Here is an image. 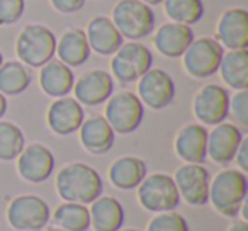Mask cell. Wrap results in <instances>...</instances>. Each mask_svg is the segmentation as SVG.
<instances>
[{"label":"cell","instance_id":"obj_34","mask_svg":"<svg viewBox=\"0 0 248 231\" xmlns=\"http://www.w3.org/2000/svg\"><path fill=\"white\" fill-rule=\"evenodd\" d=\"M49 2L62 14H75L85 7L87 0H49Z\"/></svg>","mask_w":248,"mask_h":231},{"label":"cell","instance_id":"obj_18","mask_svg":"<svg viewBox=\"0 0 248 231\" xmlns=\"http://www.w3.org/2000/svg\"><path fill=\"white\" fill-rule=\"evenodd\" d=\"M196 39L194 29L190 26L179 22H167L160 29H156L153 45L160 55L167 58H180Z\"/></svg>","mask_w":248,"mask_h":231},{"label":"cell","instance_id":"obj_25","mask_svg":"<svg viewBox=\"0 0 248 231\" xmlns=\"http://www.w3.org/2000/svg\"><path fill=\"white\" fill-rule=\"evenodd\" d=\"M146 163L138 156H121L110 165L109 180L114 187L123 190L136 189L146 177Z\"/></svg>","mask_w":248,"mask_h":231},{"label":"cell","instance_id":"obj_23","mask_svg":"<svg viewBox=\"0 0 248 231\" xmlns=\"http://www.w3.org/2000/svg\"><path fill=\"white\" fill-rule=\"evenodd\" d=\"M90 46L87 41V36L83 29L73 28L63 32L60 41H56V53L58 60L65 63L66 66H82L83 63L89 62L90 58Z\"/></svg>","mask_w":248,"mask_h":231},{"label":"cell","instance_id":"obj_9","mask_svg":"<svg viewBox=\"0 0 248 231\" xmlns=\"http://www.w3.org/2000/svg\"><path fill=\"white\" fill-rule=\"evenodd\" d=\"M224 48L214 38L194 39L184 53V68L194 78H207L219 70Z\"/></svg>","mask_w":248,"mask_h":231},{"label":"cell","instance_id":"obj_6","mask_svg":"<svg viewBox=\"0 0 248 231\" xmlns=\"http://www.w3.org/2000/svg\"><path fill=\"white\" fill-rule=\"evenodd\" d=\"M106 116L107 123L114 133L119 135H131L141 126L145 118V106L140 97L133 92H119L110 95L106 100Z\"/></svg>","mask_w":248,"mask_h":231},{"label":"cell","instance_id":"obj_4","mask_svg":"<svg viewBox=\"0 0 248 231\" xmlns=\"http://www.w3.org/2000/svg\"><path fill=\"white\" fill-rule=\"evenodd\" d=\"M116 29L126 39H143L155 29V12L141 0H121L112 9V19Z\"/></svg>","mask_w":248,"mask_h":231},{"label":"cell","instance_id":"obj_1","mask_svg":"<svg viewBox=\"0 0 248 231\" xmlns=\"http://www.w3.org/2000/svg\"><path fill=\"white\" fill-rule=\"evenodd\" d=\"M104 182L95 169L85 163H68L58 172L56 192L65 202L92 204L102 196Z\"/></svg>","mask_w":248,"mask_h":231},{"label":"cell","instance_id":"obj_38","mask_svg":"<svg viewBox=\"0 0 248 231\" xmlns=\"http://www.w3.org/2000/svg\"><path fill=\"white\" fill-rule=\"evenodd\" d=\"M141 2H145L146 5H158V4H163V0H141Z\"/></svg>","mask_w":248,"mask_h":231},{"label":"cell","instance_id":"obj_27","mask_svg":"<svg viewBox=\"0 0 248 231\" xmlns=\"http://www.w3.org/2000/svg\"><path fill=\"white\" fill-rule=\"evenodd\" d=\"M32 82L29 66L21 62H5L0 65V92L4 95H19Z\"/></svg>","mask_w":248,"mask_h":231},{"label":"cell","instance_id":"obj_32","mask_svg":"<svg viewBox=\"0 0 248 231\" xmlns=\"http://www.w3.org/2000/svg\"><path fill=\"white\" fill-rule=\"evenodd\" d=\"M26 9L24 0H0V26L16 24Z\"/></svg>","mask_w":248,"mask_h":231},{"label":"cell","instance_id":"obj_36","mask_svg":"<svg viewBox=\"0 0 248 231\" xmlns=\"http://www.w3.org/2000/svg\"><path fill=\"white\" fill-rule=\"evenodd\" d=\"M228 231H248V224L247 221H240V219H234L233 223L230 224Z\"/></svg>","mask_w":248,"mask_h":231},{"label":"cell","instance_id":"obj_31","mask_svg":"<svg viewBox=\"0 0 248 231\" xmlns=\"http://www.w3.org/2000/svg\"><path fill=\"white\" fill-rule=\"evenodd\" d=\"M146 231H189L186 217L180 216L175 211H167V213H158L148 223Z\"/></svg>","mask_w":248,"mask_h":231},{"label":"cell","instance_id":"obj_24","mask_svg":"<svg viewBox=\"0 0 248 231\" xmlns=\"http://www.w3.org/2000/svg\"><path fill=\"white\" fill-rule=\"evenodd\" d=\"M90 226L95 231H119L124 224V209L114 197L100 196L89 209Z\"/></svg>","mask_w":248,"mask_h":231},{"label":"cell","instance_id":"obj_22","mask_svg":"<svg viewBox=\"0 0 248 231\" xmlns=\"http://www.w3.org/2000/svg\"><path fill=\"white\" fill-rule=\"evenodd\" d=\"M39 85L43 92L49 97H66L75 85V75L72 68L62 63L60 60H49L41 66L39 73Z\"/></svg>","mask_w":248,"mask_h":231},{"label":"cell","instance_id":"obj_14","mask_svg":"<svg viewBox=\"0 0 248 231\" xmlns=\"http://www.w3.org/2000/svg\"><path fill=\"white\" fill-rule=\"evenodd\" d=\"M83 119V107L75 97H60L48 107L46 112L49 129L60 136H68L78 131Z\"/></svg>","mask_w":248,"mask_h":231},{"label":"cell","instance_id":"obj_40","mask_svg":"<svg viewBox=\"0 0 248 231\" xmlns=\"http://www.w3.org/2000/svg\"><path fill=\"white\" fill-rule=\"evenodd\" d=\"M119 231H140V230H135V228H124L123 230V228H121Z\"/></svg>","mask_w":248,"mask_h":231},{"label":"cell","instance_id":"obj_2","mask_svg":"<svg viewBox=\"0 0 248 231\" xmlns=\"http://www.w3.org/2000/svg\"><path fill=\"white\" fill-rule=\"evenodd\" d=\"M248 179L241 170L228 169L217 173L209 184V202L219 214L236 217L247 200Z\"/></svg>","mask_w":248,"mask_h":231},{"label":"cell","instance_id":"obj_5","mask_svg":"<svg viewBox=\"0 0 248 231\" xmlns=\"http://www.w3.org/2000/svg\"><path fill=\"white\" fill-rule=\"evenodd\" d=\"M138 200L150 213L175 211L180 204V196L173 177L167 173H152L138 185Z\"/></svg>","mask_w":248,"mask_h":231},{"label":"cell","instance_id":"obj_15","mask_svg":"<svg viewBox=\"0 0 248 231\" xmlns=\"http://www.w3.org/2000/svg\"><path fill=\"white\" fill-rule=\"evenodd\" d=\"M114 92V78L106 70H90L83 73L73 85L75 99L82 106H99L104 104Z\"/></svg>","mask_w":248,"mask_h":231},{"label":"cell","instance_id":"obj_19","mask_svg":"<svg viewBox=\"0 0 248 231\" xmlns=\"http://www.w3.org/2000/svg\"><path fill=\"white\" fill-rule=\"evenodd\" d=\"M80 143L92 155H104L110 152L116 141V133L104 116H90L80 126Z\"/></svg>","mask_w":248,"mask_h":231},{"label":"cell","instance_id":"obj_10","mask_svg":"<svg viewBox=\"0 0 248 231\" xmlns=\"http://www.w3.org/2000/svg\"><path fill=\"white\" fill-rule=\"evenodd\" d=\"M173 182L179 190V196L189 206L199 207L209 202L211 173L204 165L187 163L182 165L173 175Z\"/></svg>","mask_w":248,"mask_h":231},{"label":"cell","instance_id":"obj_41","mask_svg":"<svg viewBox=\"0 0 248 231\" xmlns=\"http://www.w3.org/2000/svg\"><path fill=\"white\" fill-rule=\"evenodd\" d=\"M4 63V55H2V51H0V65Z\"/></svg>","mask_w":248,"mask_h":231},{"label":"cell","instance_id":"obj_7","mask_svg":"<svg viewBox=\"0 0 248 231\" xmlns=\"http://www.w3.org/2000/svg\"><path fill=\"white\" fill-rule=\"evenodd\" d=\"M110 68L119 83L138 82L140 77L153 68V55L141 43H126L114 53Z\"/></svg>","mask_w":248,"mask_h":231},{"label":"cell","instance_id":"obj_30","mask_svg":"<svg viewBox=\"0 0 248 231\" xmlns=\"http://www.w3.org/2000/svg\"><path fill=\"white\" fill-rule=\"evenodd\" d=\"M26 146V138L17 124L9 121H0V160L12 162Z\"/></svg>","mask_w":248,"mask_h":231},{"label":"cell","instance_id":"obj_35","mask_svg":"<svg viewBox=\"0 0 248 231\" xmlns=\"http://www.w3.org/2000/svg\"><path fill=\"white\" fill-rule=\"evenodd\" d=\"M234 160H236L238 167L243 173L248 172V138H243L238 146V152L234 155Z\"/></svg>","mask_w":248,"mask_h":231},{"label":"cell","instance_id":"obj_20","mask_svg":"<svg viewBox=\"0 0 248 231\" xmlns=\"http://www.w3.org/2000/svg\"><path fill=\"white\" fill-rule=\"evenodd\" d=\"M87 41L90 49L102 56L114 55L124 45V38L116 29L114 22L106 15H97L87 26Z\"/></svg>","mask_w":248,"mask_h":231},{"label":"cell","instance_id":"obj_11","mask_svg":"<svg viewBox=\"0 0 248 231\" xmlns=\"http://www.w3.org/2000/svg\"><path fill=\"white\" fill-rule=\"evenodd\" d=\"M138 93L143 106H148L153 110H162L175 99V82L165 70L150 68L145 75L140 77Z\"/></svg>","mask_w":248,"mask_h":231},{"label":"cell","instance_id":"obj_3","mask_svg":"<svg viewBox=\"0 0 248 231\" xmlns=\"http://www.w3.org/2000/svg\"><path fill=\"white\" fill-rule=\"evenodd\" d=\"M16 51L26 66L41 68L56 55V36L43 24H29L21 31L16 43Z\"/></svg>","mask_w":248,"mask_h":231},{"label":"cell","instance_id":"obj_8","mask_svg":"<svg viewBox=\"0 0 248 231\" xmlns=\"http://www.w3.org/2000/svg\"><path fill=\"white\" fill-rule=\"evenodd\" d=\"M51 219V211L38 196H19L7 207V221L17 231H39Z\"/></svg>","mask_w":248,"mask_h":231},{"label":"cell","instance_id":"obj_16","mask_svg":"<svg viewBox=\"0 0 248 231\" xmlns=\"http://www.w3.org/2000/svg\"><path fill=\"white\" fill-rule=\"evenodd\" d=\"M243 133L238 126L230 123L216 124L213 131L207 133V156L214 163L228 165L234 160Z\"/></svg>","mask_w":248,"mask_h":231},{"label":"cell","instance_id":"obj_21","mask_svg":"<svg viewBox=\"0 0 248 231\" xmlns=\"http://www.w3.org/2000/svg\"><path fill=\"white\" fill-rule=\"evenodd\" d=\"M175 153L186 163L202 165L207 158V129L204 124H187L175 138Z\"/></svg>","mask_w":248,"mask_h":231},{"label":"cell","instance_id":"obj_13","mask_svg":"<svg viewBox=\"0 0 248 231\" xmlns=\"http://www.w3.org/2000/svg\"><path fill=\"white\" fill-rule=\"evenodd\" d=\"M17 170L26 182L41 184L51 177L55 170V156L51 150L39 143L24 146L17 156Z\"/></svg>","mask_w":248,"mask_h":231},{"label":"cell","instance_id":"obj_26","mask_svg":"<svg viewBox=\"0 0 248 231\" xmlns=\"http://www.w3.org/2000/svg\"><path fill=\"white\" fill-rule=\"evenodd\" d=\"M221 78L234 90L248 89V49H231L224 53L219 70Z\"/></svg>","mask_w":248,"mask_h":231},{"label":"cell","instance_id":"obj_17","mask_svg":"<svg viewBox=\"0 0 248 231\" xmlns=\"http://www.w3.org/2000/svg\"><path fill=\"white\" fill-rule=\"evenodd\" d=\"M216 41L230 51L248 48V12L245 9H230L221 15Z\"/></svg>","mask_w":248,"mask_h":231},{"label":"cell","instance_id":"obj_12","mask_svg":"<svg viewBox=\"0 0 248 231\" xmlns=\"http://www.w3.org/2000/svg\"><path fill=\"white\" fill-rule=\"evenodd\" d=\"M230 114V92L216 83H207L194 97V116L202 124L216 126Z\"/></svg>","mask_w":248,"mask_h":231},{"label":"cell","instance_id":"obj_29","mask_svg":"<svg viewBox=\"0 0 248 231\" xmlns=\"http://www.w3.org/2000/svg\"><path fill=\"white\" fill-rule=\"evenodd\" d=\"M165 14L179 24L192 26L204 17L202 0H163Z\"/></svg>","mask_w":248,"mask_h":231},{"label":"cell","instance_id":"obj_37","mask_svg":"<svg viewBox=\"0 0 248 231\" xmlns=\"http://www.w3.org/2000/svg\"><path fill=\"white\" fill-rule=\"evenodd\" d=\"M5 112H7V97L0 92V119L4 118Z\"/></svg>","mask_w":248,"mask_h":231},{"label":"cell","instance_id":"obj_33","mask_svg":"<svg viewBox=\"0 0 248 231\" xmlns=\"http://www.w3.org/2000/svg\"><path fill=\"white\" fill-rule=\"evenodd\" d=\"M230 110L238 124L248 128V90H238L233 99H230Z\"/></svg>","mask_w":248,"mask_h":231},{"label":"cell","instance_id":"obj_39","mask_svg":"<svg viewBox=\"0 0 248 231\" xmlns=\"http://www.w3.org/2000/svg\"><path fill=\"white\" fill-rule=\"evenodd\" d=\"M46 231H66V230H63V228H55V226H49Z\"/></svg>","mask_w":248,"mask_h":231},{"label":"cell","instance_id":"obj_28","mask_svg":"<svg viewBox=\"0 0 248 231\" xmlns=\"http://www.w3.org/2000/svg\"><path fill=\"white\" fill-rule=\"evenodd\" d=\"M53 223L66 231H87L90 228V213L85 204L63 202L53 213Z\"/></svg>","mask_w":248,"mask_h":231}]
</instances>
